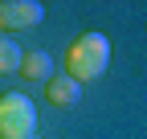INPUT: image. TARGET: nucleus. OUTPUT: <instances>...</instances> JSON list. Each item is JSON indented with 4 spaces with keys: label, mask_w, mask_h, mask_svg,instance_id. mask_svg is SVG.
Segmentation results:
<instances>
[{
    "label": "nucleus",
    "mask_w": 147,
    "mask_h": 139,
    "mask_svg": "<svg viewBox=\"0 0 147 139\" xmlns=\"http://www.w3.org/2000/svg\"><path fill=\"white\" fill-rule=\"evenodd\" d=\"M45 21V4L41 0H0V29H37Z\"/></svg>",
    "instance_id": "3"
},
{
    "label": "nucleus",
    "mask_w": 147,
    "mask_h": 139,
    "mask_svg": "<svg viewBox=\"0 0 147 139\" xmlns=\"http://www.w3.org/2000/svg\"><path fill=\"white\" fill-rule=\"evenodd\" d=\"M37 135V107L25 90L0 94V139H33Z\"/></svg>",
    "instance_id": "2"
},
{
    "label": "nucleus",
    "mask_w": 147,
    "mask_h": 139,
    "mask_svg": "<svg viewBox=\"0 0 147 139\" xmlns=\"http://www.w3.org/2000/svg\"><path fill=\"white\" fill-rule=\"evenodd\" d=\"M106 65H110V41L102 37V33H82V37L69 45V53H65V74L78 86L102 78Z\"/></svg>",
    "instance_id": "1"
},
{
    "label": "nucleus",
    "mask_w": 147,
    "mask_h": 139,
    "mask_svg": "<svg viewBox=\"0 0 147 139\" xmlns=\"http://www.w3.org/2000/svg\"><path fill=\"white\" fill-rule=\"evenodd\" d=\"M45 98H49V107H74V102L82 98V86L69 74H57V78L45 82Z\"/></svg>",
    "instance_id": "4"
},
{
    "label": "nucleus",
    "mask_w": 147,
    "mask_h": 139,
    "mask_svg": "<svg viewBox=\"0 0 147 139\" xmlns=\"http://www.w3.org/2000/svg\"><path fill=\"white\" fill-rule=\"evenodd\" d=\"M25 82H49L53 78V57L45 53V49H29V53L21 57V70H16Z\"/></svg>",
    "instance_id": "5"
},
{
    "label": "nucleus",
    "mask_w": 147,
    "mask_h": 139,
    "mask_svg": "<svg viewBox=\"0 0 147 139\" xmlns=\"http://www.w3.org/2000/svg\"><path fill=\"white\" fill-rule=\"evenodd\" d=\"M21 57H25L21 45L12 37H0V74H16V70H21Z\"/></svg>",
    "instance_id": "6"
},
{
    "label": "nucleus",
    "mask_w": 147,
    "mask_h": 139,
    "mask_svg": "<svg viewBox=\"0 0 147 139\" xmlns=\"http://www.w3.org/2000/svg\"><path fill=\"white\" fill-rule=\"evenodd\" d=\"M33 139H41V135H33Z\"/></svg>",
    "instance_id": "7"
}]
</instances>
